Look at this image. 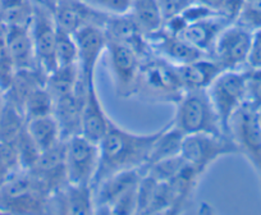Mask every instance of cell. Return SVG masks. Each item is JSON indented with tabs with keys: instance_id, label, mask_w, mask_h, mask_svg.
I'll return each mask as SVG.
<instances>
[{
	"instance_id": "obj_1",
	"label": "cell",
	"mask_w": 261,
	"mask_h": 215,
	"mask_svg": "<svg viewBox=\"0 0 261 215\" xmlns=\"http://www.w3.org/2000/svg\"><path fill=\"white\" fill-rule=\"evenodd\" d=\"M162 129L151 133H136L112 121L107 133L99 142L100 163L92 186L118 172L144 171Z\"/></svg>"
},
{
	"instance_id": "obj_2",
	"label": "cell",
	"mask_w": 261,
	"mask_h": 215,
	"mask_svg": "<svg viewBox=\"0 0 261 215\" xmlns=\"http://www.w3.org/2000/svg\"><path fill=\"white\" fill-rule=\"evenodd\" d=\"M183 92L174 64L155 52L142 58L135 97L151 104H175Z\"/></svg>"
},
{
	"instance_id": "obj_3",
	"label": "cell",
	"mask_w": 261,
	"mask_h": 215,
	"mask_svg": "<svg viewBox=\"0 0 261 215\" xmlns=\"http://www.w3.org/2000/svg\"><path fill=\"white\" fill-rule=\"evenodd\" d=\"M172 127L182 135L225 133L206 90H187L174 104Z\"/></svg>"
},
{
	"instance_id": "obj_4",
	"label": "cell",
	"mask_w": 261,
	"mask_h": 215,
	"mask_svg": "<svg viewBox=\"0 0 261 215\" xmlns=\"http://www.w3.org/2000/svg\"><path fill=\"white\" fill-rule=\"evenodd\" d=\"M50 192L30 171H18L0 187V212H47Z\"/></svg>"
},
{
	"instance_id": "obj_5",
	"label": "cell",
	"mask_w": 261,
	"mask_h": 215,
	"mask_svg": "<svg viewBox=\"0 0 261 215\" xmlns=\"http://www.w3.org/2000/svg\"><path fill=\"white\" fill-rule=\"evenodd\" d=\"M141 169L118 172L92 186L96 212L136 214Z\"/></svg>"
},
{
	"instance_id": "obj_6",
	"label": "cell",
	"mask_w": 261,
	"mask_h": 215,
	"mask_svg": "<svg viewBox=\"0 0 261 215\" xmlns=\"http://www.w3.org/2000/svg\"><path fill=\"white\" fill-rule=\"evenodd\" d=\"M237 145L228 133H195L183 137L179 155L200 176L219 159L237 155Z\"/></svg>"
},
{
	"instance_id": "obj_7",
	"label": "cell",
	"mask_w": 261,
	"mask_h": 215,
	"mask_svg": "<svg viewBox=\"0 0 261 215\" xmlns=\"http://www.w3.org/2000/svg\"><path fill=\"white\" fill-rule=\"evenodd\" d=\"M206 91L223 129L225 133H228V127L232 117L241 106L247 102L246 69L223 71L212 82Z\"/></svg>"
},
{
	"instance_id": "obj_8",
	"label": "cell",
	"mask_w": 261,
	"mask_h": 215,
	"mask_svg": "<svg viewBox=\"0 0 261 215\" xmlns=\"http://www.w3.org/2000/svg\"><path fill=\"white\" fill-rule=\"evenodd\" d=\"M228 133L237 145L238 152L261 177V121L257 109L247 102L241 106L230 119Z\"/></svg>"
},
{
	"instance_id": "obj_9",
	"label": "cell",
	"mask_w": 261,
	"mask_h": 215,
	"mask_svg": "<svg viewBox=\"0 0 261 215\" xmlns=\"http://www.w3.org/2000/svg\"><path fill=\"white\" fill-rule=\"evenodd\" d=\"M253 34L237 23L223 29L209 56L223 71H241L248 67Z\"/></svg>"
},
{
	"instance_id": "obj_10",
	"label": "cell",
	"mask_w": 261,
	"mask_h": 215,
	"mask_svg": "<svg viewBox=\"0 0 261 215\" xmlns=\"http://www.w3.org/2000/svg\"><path fill=\"white\" fill-rule=\"evenodd\" d=\"M108 59L114 91L119 99L135 97L142 58L134 47L108 40Z\"/></svg>"
},
{
	"instance_id": "obj_11",
	"label": "cell",
	"mask_w": 261,
	"mask_h": 215,
	"mask_svg": "<svg viewBox=\"0 0 261 215\" xmlns=\"http://www.w3.org/2000/svg\"><path fill=\"white\" fill-rule=\"evenodd\" d=\"M65 141V168L69 183L91 184L100 163L99 144L76 135Z\"/></svg>"
},
{
	"instance_id": "obj_12",
	"label": "cell",
	"mask_w": 261,
	"mask_h": 215,
	"mask_svg": "<svg viewBox=\"0 0 261 215\" xmlns=\"http://www.w3.org/2000/svg\"><path fill=\"white\" fill-rule=\"evenodd\" d=\"M30 30L39 67L46 74L50 73L53 69L57 68L55 44L58 27L49 7L44 3V0H34V16Z\"/></svg>"
},
{
	"instance_id": "obj_13",
	"label": "cell",
	"mask_w": 261,
	"mask_h": 215,
	"mask_svg": "<svg viewBox=\"0 0 261 215\" xmlns=\"http://www.w3.org/2000/svg\"><path fill=\"white\" fill-rule=\"evenodd\" d=\"M44 3L49 7L58 29L72 35L86 24L104 27L109 17L84 0H44Z\"/></svg>"
},
{
	"instance_id": "obj_14",
	"label": "cell",
	"mask_w": 261,
	"mask_h": 215,
	"mask_svg": "<svg viewBox=\"0 0 261 215\" xmlns=\"http://www.w3.org/2000/svg\"><path fill=\"white\" fill-rule=\"evenodd\" d=\"M79 50V68L81 77L87 85L94 84L96 67L102 52L107 51L108 37L105 30L99 24H86L73 34Z\"/></svg>"
},
{
	"instance_id": "obj_15",
	"label": "cell",
	"mask_w": 261,
	"mask_h": 215,
	"mask_svg": "<svg viewBox=\"0 0 261 215\" xmlns=\"http://www.w3.org/2000/svg\"><path fill=\"white\" fill-rule=\"evenodd\" d=\"M47 212L53 214H95V196L91 184L67 183L50 196Z\"/></svg>"
},
{
	"instance_id": "obj_16",
	"label": "cell",
	"mask_w": 261,
	"mask_h": 215,
	"mask_svg": "<svg viewBox=\"0 0 261 215\" xmlns=\"http://www.w3.org/2000/svg\"><path fill=\"white\" fill-rule=\"evenodd\" d=\"M31 173L44 184L50 195L68 183L65 168V141H60L55 146L44 150L40 154L35 166L30 169Z\"/></svg>"
},
{
	"instance_id": "obj_17",
	"label": "cell",
	"mask_w": 261,
	"mask_h": 215,
	"mask_svg": "<svg viewBox=\"0 0 261 215\" xmlns=\"http://www.w3.org/2000/svg\"><path fill=\"white\" fill-rule=\"evenodd\" d=\"M87 87L89 85L82 78L73 94L55 100L53 116L57 119L63 140H68L76 135H81L82 106H84Z\"/></svg>"
},
{
	"instance_id": "obj_18",
	"label": "cell",
	"mask_w": 261,
	"mask_h": 215,
	"mask_svg": "<svg viewBox=\"0 0 261 215\" xmlns=\"http://www.w3.org/2000/svg\"><path fill=\"white\" fill-rule=\"evenodd\" d=\"M147 41L152 52L174 66H180V64L206 57L205 52L196 49L195 46L185 41L182 37L169 34L164 29L147 37Z\"/></svg>"
},
{
	"instance_id": "obj_19",
	"label": "cell",
	"mask_w": 261,
	"mask_h": 215,
	"mask_svg": "<svg viewBox=\"0 0 261 215\" xmlns=\"http://www.w3.org/2000/svg\"><path fill=\"white\" fill-rule=\"evenodd\" d=\"M112 119L107 114L101 99L97 92L96 84L89 85L82 106L81 135L99 144L107 133Z\"/></svg>"
},
{
	"instance_id": "obj_20",
	"label": "cell",
	"mask_w": 261,
	"mask_h": 215,
	"mask_svg": "<svg viewBox=\"0 0 261 215\" xmlns=\"http://www.w3.org/2000/svg\"><path fill=\"white\" fill-rule=\"evenodd\" d=\"M104 30L108 40L122 42V44L134 47L141 56V58H145L150 52H152L146 35L140 30L129 12L108 17Z\"/></svg>"
},
{
	"instance_id": "obj_21",
	"label": "cell",
	"mask_w": 261,
	"mask_h": 215,
	"mask_svg": "<svg viewBox=\"0 0 261 215\" xmlns=\"http://www.w3.org/2000/svg\"><path fill=\"white\" fill-rule=\"evenodd\" d=\"M228 24H230L229 22L214 14V16L206 17V18L186 23L182 31L175 36L182 37L188 44L209 56L219 34Z\"/></svg>"
},
{
	"instance_id": "obj_22",
	"label": "cell",
	"mask_w": 261,
	"mask_h": 215,
	"mask_svg": "<svg viewBox=\"0 0 261 215\" xmlns=\"http://www.w3.org/2000/svg\"><path fill=\"white\" fill-rule=\"evenodd\" d=\"M175 67L185 91L207 90L212 82L223 72L222 67L210 56Z\"/></svg>"
},
{
	"instance_id": "obj_23",
	"label": "cell",
	"mask_w": 261,
	"mask_h": 215,
	"mask_svg": "<svg viewBox=\"0 0 261 215\" xmlns=\"http://www.w3.org/2000/svg\"><path fill=\"white\" fill-rule=\"evenodd\" d=\"M7 49L16 69L40 68L30 27L9 26Z\"/></svg>"
},
{
	"instance_id": "obj_24",
	"label": "cell",
	"mask_w": 261,
	"mask_h": 215,
	"mask_svg": "<svg viewBox=\"0 0 261 215\" xmlns=\"http://www.w3.org/2000/svg\"><path fill=\"white\" fill-rule=\"evenodd\" d=\"M129 14L146 37L156 34L164 26V17L158 0H132Z\"/></svg>"
},
{
	"instance_id": "obj_25",
	"label": "cell",
	"mask_w": 261,
	"mask_h": 215,
	"mask_svg": "<svg viewBox=\"0 0 261 215\" xmlns=\"http://www.w3.org/2000/svg\"><path fill=\"white\" fill-rule=\"evenodd\" d=\"M26 129L40 151L50 149L63 141L58 122L53 114L27 119Z\"/></svg>"
},
{
	"instance_id": "obj_26",
	"label": "cell",
	"mask_w": 261,
	"mask_h": 215,
	"mask_svg": "<svg viewBox=\"0 0 261 215\" xmlns=\"http://www.w3.org/2000/svg\"><path fill=\"white\" fill-rule=\"evenodd\" d=\"M81 72L79 64L60 66L53 69L46 76V89L54 100L73 94L81 82Z\"/></svg>"
},
{
	"instance_id": "obj_27",
	"label": "cell",
	"mask_w": 261,
	"mask_h": 215,
	"mask_svg": "<svg viewBox=\"0 0 261 215\" xmlns=\"http://www.w3.org/2000/svg\"><path fill=\"white\" fill-rule=\"evenodd\" d=\"M26 122L23 112L4 97V104L0 109V142L16 144L26 128Z\"/></svg>"
},
{
	"instance_id": "obj_28",
	"label": "cell",
	"mask_w": 261,
	"mask_h": 215,
	"mask_svg": "<svg viewBox=\"0 0 261 215\" xmlns=\"http://www.w3.org/2000/svg\"><path fill=\"white\" fill-rule=\"evenodd\" d=\"M55 100L46 89V85L37 87L30 94L23 105V113L26 119L37 118V117L50 116L54 112Z\"/></svg>"
},
{
	"instance_id": "obj_29",
	"label": "cell",
	"mask_w": 261,
	"mask_h": 215,
	"mask_svg": "<svg viewBox=\"0 0 261 215\" xmlns=\"http://www.w3.org/2000/svg\"><path fill=\"white\" fill-rule=\"evenodd\" d=\"M55 61L57 67L72 66L79 62V50L73 35L58 29L55 44Z\"/></svg>"
},
{
	"instance_id": "obj_30",
	"label": "cell",
	"mask_w": 261,
	"mask_h": 215,
	"mask_svg": "<svg viewBox=\"0 0 261 215\" xmlns=\"http://www.w3.org/2000/svg\"><path fill=\"white\" fill-rule=\"evenodd\" d=\"M229 23H234L245 0H195Z\"/></svg>"
},
{
	"instance_id": "obj_31",
	"label": "cell",
	"mask_w": 261,
	"mask_h": 215,
	"mask_svg": "<svg viewBox=\"0 0 261 215\" xmlns=\"http://www.w3.org/2000/svg\"><path fill=\"white\" fill-rule=\"evenodd\" d=\"M18 171H21V166L16 145L0 142V187Z\"/></svg>"
},
{
	"instance_id": "obj_32",
	"label": "cell",
	"mask_w": 261,
	"mask_h": 215,
	"mask_svg": "<svg viewBox=\"0 0 261 215\" xmlns=\"http://www.w3.org/2000/svg\"><path fill=\"white\" fill-rule=\"evenodd\" d=\"M234 23L252 34L261 30V0L245 2Z\"/></svg>"
},
{
	"instance_id": "obj_33",
	"label": "cell",
	"mask_w": 261,
	"mask_h": 215,
	"mask_svg": "<svg viewBox=\"0 0 261 215\" xmlns=\"http://www.w3.org/2000/svg\"><path fill=\"white\" fill-rule=\"evenodd\" d=\"M247 104L255 109H261V68H246Z\"/></svg>"
},
{
	"instance_id": "obj_34",
	"label": "cell",
	"mask_w": 261,
	"mask_h": 215,
	"mask_svg": "<svg viewBox=\"0 0 261 215\" xmlns=\"http://www.w3.org/2000/svg\"><path fill=\"white\" fill-rule=\"evenodd\" d=\"M84 2L108 16L128 13L132 3V0H84Z\"/></svg>"
},
{
	"instance_id": "obj_35",
	"label": "cell",
	"mask_w": 261,
	"mask_h": 215,
	"mask_svg": "<svg viewBox=\"0 0 261 215\" xmlns=\"http://www.w3.org/2000/svg\"><path fill=\"white\" fill-rule=\"evenodd\" d=\"M16 67L9 56L7 46L0 47V90L6 94L7 90L11 87L16 74Z\"/></svg>"
},
{
	"instance_id": "obj_36",
	"label": "cell",
	"mask_w": 261,
	"mask_h": 215,
	"mask_svg": "<svg viewBox=\"0 0 261 215\" xmlns=\"http://www.w3.org/2000/svg\"><path fill=\"white\" fill-rule=\"evenodd\" d=\"M158 2L164 17V22L180 14L195 3V0H158Z\"/></svg>"
},
{
	"instance_id": "obj_37",
	"label": "cell",
	"mask_w": 261,
	"mask_h": 215,
	"mask_svg": "<svg viewBox=\"0 0 261 215\" xmlns=\"http://www.w3.org/2000/svg\"><path fill=\"white\" fill-rule=\"evenodd\" d=\"M250 68H261V30L253 32L252 47H251L250 58H248Z\"/></svg>"
},
{
	"instance_id": "obj_38",
	"label": "cell",
	"mask_w": 261,
	"mask_h": 215,
	"mask_svg": "<svg viewBox=\"0 0 261 215\" xmlns=\"http://www.w3.org/2000/svg\"><path fill=\"white\" fill-rule=\"evenodd\" d=\"M3 104H4V92L0 90V109H2Z\"/></svg>"
},
{
	"instance_id": "obj_39",
	"label": "cell",
	"mask_w": 261,
	"mask_h": 215,
	"mask_svg": "<svg viewBox=\"0 0 261 215\" xmlns=\"http://www.w3.org/2000/svg\"><path fill=\"white\" fill-rule=\"evenodd\" d=\"M245 2H252V0H245Z\"/></svg>"
}]
</instances>
